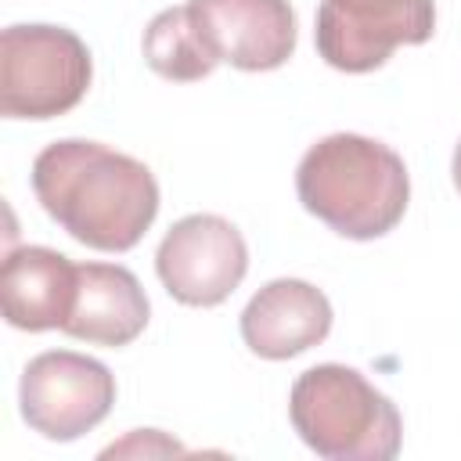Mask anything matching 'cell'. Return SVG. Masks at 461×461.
I'll list each match as a JSON object with an SVG mask.
<instances>
[{"label": "cell", "mask_w": 461, "mask_h": 461, "mask_svg": "<svg viewBox=\"0 0 461 461\" xmlns=\"http://www.w3.org/2000/svg\"><path fill=\"white\" fill-rule=\"evenodd\" d=\"M450 180H454V187H457V194H461V140H457L454 158H450Z\"/></svg>", "instance_id": "14"}, {"label": "cell", "mask_w": 461, "mask_h": 461, "mask_svg": "<svg viewBox=\"0 0 461 461\" xmlns=\"http://www.w3.org/2000/svg\"><path fill=\"white\" fill-rule=\"evenodd\" d=\"M148 295L133 270L119 263H79L76 303L65 321V335L90 346H130L148 328Z\"/></svg>", "instance_id": "11"}, {"label": "cell", "mask_w": 461, "mask_h": 461, "mask_svg": "<svg viewBox=\"0 0 461 461\" xmlns=\"http://www.w3.org/2000/svg\"><path fill=\"white\" fill-rule=\"evenodd\" d=\"M162 288L184 306H220L249 274V245L241 230L216 212L176 220L155 252Z\"/></svg>", "instance_id": "7"}, {"label": "cell", "mask_w": 461, "mask_h": 461, "mask_svg": "<svg viewBox=\"0 0 461 461\" xmlns=\"http://www.w3.org/2000/svg\"><path fill=\"white\" fill-rule=\"evenodd\" d=\"M32 194L43 212L97 252H130L158 216L151 169L97 140H54L32 162Z\"/></svg>", "instance_id": "1"}, {"label": "cell", "mask_w": 461, "mask_h": 461, "mask_svg": "<svg viewBox=\"0 0 461 461\" xmlns=\"http://www.w3.org/2000/svg\"><path fill=\"white\" fill-rule=\"evenodd\" d=\"M436 32L432 0H321L317 54L349 76L382 68L396 47H421Z\"/></svg>", "instance_id": "5"}, {"label": "cell", "mask_w": 461, "mask_h": 461, "mask_svg": "<svg viewBox=\"0 0 461 461\" xmlns=\"http://www.w3.org/2000/svg\"><path fill=\"white\" fill-rule=\"evenodd\" d=\"M94 79L86 43L65 25H7L0 36V115L58 119L72 112Z\"/></svg>", "instance_id": "4"}, {"label": "cell", "mask_w": 461, "mask_h": 461, "mask_svg": "<svg viewBox=\"0 0 461 461\" xmlns=\"http://www.w3.org/2000/svg\"><path fill=\"white\" fill-rule=\"evenodd\" d=\"M115 403V375L72 349H47L32 357L18 382V407L32 432L54 443L79 439L108 418Z\"/></svg>", "instance_id": "6"}, {"label": "cell", "mask_w": 461, "mask_h": 461, "mask_svg": "<svg viewBox=\"0 0 461 461\" xmlns=\"http://www.w3.org/2000/svg\"><path fill=\"white\" fill-rule=\"evenodd\" d=\"M295 194L303 209L335 234L371 241L403 220L411 176L389 144L360 133H331L299 158Z\"/></svg>", "instance_id": "2"}, {"label": "cell", "mask_w": 461, "mask_h": 461, "mask_svg": "<svg viewBox=\"0 0 461 461\" xmlns=\"http://www.w3.org/2000/svg\"><path fill=\"white\" fill-rule=\"evenodd\" d=\"M140 50H144L148 68L173 83H198L220 65V58L202 40L187 4L158 11L144 29Z\"/></svg>", "instance_id": "12"}, {"label": "cell", "mask_w": 461, "mask_h": 461, "mask_svg": "<svg viewBox=\"0 0 461 461\" xmlns=\"http://www.w3.org/2000/svg\"><path fill=\"white\" fill-rule=\"evenodd\" d=\"M126 454H133V457L137 454L158 457V454H184V447L176 439H169L166 432H158V429H137L126 439H119V443H112V447L101 450V457H126Z\"/></svg>", "instance_id": "13"}, {"label": "cell", "mask_w": 461, "mask_h": 461, "mask_svg": "<svg viewBox=\"0 0 461 461\" xmlns=\"http://www.w3.org/2000/svg\"><path fill=\"white\" fill-rule=\"evenodd\" d=\"M79 267L47 245L11 249L0 267V310L18 331L65 328L76 303Z\"/></svg>", "instance_id": "10"}, {"label": "cell", "mask_w": 461, "mask_h": 461, "mask_svg": "<svg viewBox=\"0 0 461 461\" xmlns=\"http://www.w3.org/2000/svg\"><path fill=\"white\" fill-rule=\"evenodd\" d=\"M288 418L299 439L328 461H389L400 454L396 403L346 364L303 371L288 393Z\"/></svg>", "instance_id": "3"}, {"label": "cell", "mask_w": 461, "mask_h": 461, "mask_svg": "<svg viewBox=\"0 0 461 461\" xmlns=\"http://www.w3.org/2000/svg\"><path fill=\"white\" fill-rule=\"evenodd\" d=\"M209 50L241 68H281L295 50V11L288 0H187Z\"/></svg>", "instance_id": "8"}, {"label": "cell", "mask_w": 461, "mask_h": 461, "mask_svg": "<svg viewBox=\"0 0 461 461\" xmlns=\"http://www.w3.org/2000/svg\"><path fill=\"white\" fill-rule=\"evenodd\" d=\"M331 331L328 295L299 277L263 285L241 310V339L263 360H288L321 346Z\"/></svg>", "instance_id": "9"}]
</instances>
